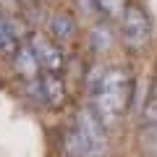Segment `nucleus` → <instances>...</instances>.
<instances>
[{
  "instance_id": "obj_1",
  "label": "nucleus",
  "mask_w": 157,
  "mask_h": 157,
  "mask_svg": "<svg viewBox=\"0 0 157 157\" xmlns=\"http://www.w3.org/2000/svg\"><path fill=\"white\" fill-rule=\"evenodd\" d=\"M131 73L126 68H100L89 73V94H92V110L102 123L113 126L126 113L131 102Z\"/></svg>"
},
{
  "instance_id": "obj_2",
  "label": "nucleus",
  "mask_w": 157,
  "mask_h": 157,
  "mask_svg": "<svg viewBox=\"0 0 157 157\" xmlns=\"http://www.w3.org/2000/svg\"><path fill=\"white\" fill-rule=\"evenodd\" d=\"M73 131L81 136V141L89 149V157H102L107 152V128L92 107H81L73 121Z\"/></svg>"
},
{
  "instance_id": "obj_3",
  "label": "nucleus",
  "mask_w": 157,
  "mask_h": 157,
  "mask_svg": "<svg viewBox=\"0 0 157 157\" xmlns=\"http://www.w3.org/2000/svg\"><path fill=\"white\" fill-rule=\"evenodd\" d=\"M149 34H152V26H149L147 13L139 6H126L123 16H121V39L128 47L139 50L149 42Z\"/></svg>"
},
{
  "instance_id": "obj_4",
  "label": "nucleus",
  "mask_w": 157,
  "mask_h": 157,
  "mask_svg": "<svg viewBox=\"0 0 157 157\" xmlns=\"http://www.w3.org/2000/svg\"><path fill=\"white\" fill-rule=\"evenodd\" d=\"M29 92L37 97L39 102H45L50 107H60L63 100H66V84H63V78L58 73H39L34 81H29Z\"/></svg>"
},
{
  "instance_id": "obj_5",
  "label": "nucleus",
  "mask_w": 157,
  "mask_h": 157,
  "mask_svg": "<svg viewBox=\"0 0 157 157\" xmlns=\"http://www.w3.org/2000/svg\"><path fill=\"white\" fill-rule=\"evenodd\" d=\"M29 50H32V55L37 58L39 68H45L47 73H58L63 68V63H66V58H63V50L52 42V39H47L45 34H32L29 37Z\"/></svg>"
},
{
  "instance_id": "obj_6",
  "label": "nucleus",
  "mask_w": 157,
  "mask_h": 157,
  "mask_svg": "<svg viewBox=\"0 0 157 157\" xmlns=\"http://www.w3.org/2000/svg\"><path fill=\"white\" fill-rule=\"evenodd\" d=\"M47 32H50V37L58 47L60 45H68L73 37H76V21H73L68 13H52L50 18H47Z\"/></svg>"
},
{
  "instance_id": "obj_7",
  "label": "nucleus",
  "mask_w": 157,
  "mask_h": 157,
  "mask_svg": "<svg viewBox=\"0 0 157 157\" xmlns=\"http://www.w3.org/2000/svg\"><path fill=\"white\" fill-rule=\"evenodd\" d=\"M18 37H21V24L13 16H6L0 11V55H13L18 50Z\"/></svg>"
},
{
  "instance_id": "obj_8",
  "label": "nucleus",
  "mask_w": 157,
  "mask_h": 157,
  "mask_svg": "<svg viewBox=\"0 0 157 157\" xmlns=\"http://www.w3.org/2000/svg\"><path fill=\"white\" fill-rule=\"evenodd\" d=\"M13 66H16V73L26 81V84L39 76V63H37V58L32 55V50H29L26 45H21L13 52Z\"/></svg>"
},
{
  "instance_id": "obj_9",
  "label": "nucleus",
  "mask_w": 157,
  "mask_h": 157,
  "mask_svg": "<svg viewBox=\"0 0 157 157\" xmlns=\"http://www.w3.org/2000/svg\"><path fill=\"white\" fill-rule=\"evenodd\" d=\"M94 8H97V13H102V16L118 18V21H121V16H123V11H126V3L123 0H94Z\"/></svg>"
},
{
  "instance_id": "obj_10",
  "label": "nucleus",
  "mask_w": 157,
  "mask_h": 157,
  "mask_svg": "<svg viewBox=\"0 0 157 157\" xmlns=\"http://www.w3.org/2000/svg\"><path fill=\"white\" fill-rule=\"evenodd\" d=\"M144 115H147V126H149V128H157V92L149 97V102H147V110H144Z\"/></svg>"
},
{
  "instance_id": "obj_11",
  "label": "nucleus",
  "mask_w": 157,
  "mask_h": 157,
  "mask_svg": "<svg viewBox=\"0 0 157 157\" xmlns=\"http://www.w3.org/2000/svg\"><path fill=\"white\" fill-rule=\"evenodd\" d=\"M92 39H94V47H97V50H102V47H107V42H110V34H107L105 26H97L94 32H92Z\"/></svg>"
},
{
  "instance_id": "obj_12",
  "label": "nucleus",
  "mask_w": 157,
  "mask_h": 157,
  "mask_svg": "<svg viewBox=\"0 0 157 157\" xmlns=\"http://www.w3.org/2000/svg\"><path fill=\"white\" fill-rule=\"evenodd\" d=\"M16 3H24V6H34L37 0H16Z\"/></svg>"
}]
</instances>
